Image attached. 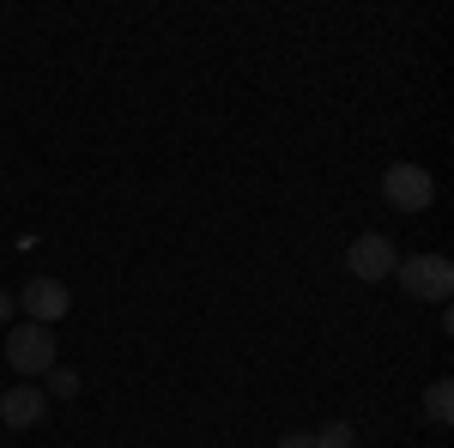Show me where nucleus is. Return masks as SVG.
Returning <instances> with one entry per match:
<instances>
[{
    "mask_svg": "<svg viewBox=\"0 0 454 448\" xmlns=\"http://www.w3.org/2000/svg\"><path fill=\"white\" fill-rule=\"evenodd\" d=\"M394 279H400V291L419 297V303H449V291H454L449 255H400Z\"/></svg>",
    "mask_w": 454,
    "mask_h": 448,
    "instance_id": "obj_1",
    "label": "nucleus"
},
{
    "mask_svg": "<svg viewBox=\"0 0 454 448\" xmlns=\"http://www.w3.org/2000/svg\"><path fill=\"white\" fill-rule=\"evenodd\" d=\"M6 364H12L25 381H36V376H49V370L61 364V345H55L49 327L25 321V327H12V334H6Z\"/></svg>",
    "mask_w": 454,
    "mask_h": 448,
    "instance_id": "obj_2",
    "label": "nucleus"
},
{
    "mask_svg": "<svg viewBox=\"0 0 454 448\" xmlns=\"http://www.w3.org/2000/svg\"><path fill=\"white\" fill-rule=\"evenodd\" d=\"M382 200L394 212H424L436 200V182H430V170H419V164H387L382 170Z\"/></svg>",
    "mask_w": 454,
    "mask_h": 448,
    "instance_id": "obj_3",
    "label": "nucleus"
},
{
    "mask_svg": "<svg viewBox=\"0 0 454 448\" xmlns=\"http://www.w3.org/2000/svg\"><path fill=\"white\" fill-rule=\"evenodd\" d=\"M12 303L31 315L36 327H49V321H61V315L73 310V291L55 273H36V279H25V285H19V297H12Z\"/></svg>",
    "mask_w": 454,
    "mask_h": 448,
    "instance_id": "obj_4",
    "label": "nucleus"
},
{
    "mask_svg": "<svg viewBox=\"0 0 454 448\" xmlns=\"http://www.w3.org/2000/svg\"><path fill=\"white\" fill-rule=\"evenodd\" d=\"M346 267L357 279H394V267H400V248H394V237H382V231H370V237H357L346 248Z\"/></svg>",
    "mask_w": 454,
    "mask_h": 448,
    "instance_id": "obj_5",
    "label": "nucleus"
},
{
    "mask_svg": "<svg viewBox=\"0 0 454 448\" xmlns=\"http://www.w3.org/2000/svg\"><path fill=\"white\" fill-rule=\"evenodd\" d=\"M43 418H49V394H43L36 381H19V388L0 394V424H6V430H36Z\"/></svg>",
    "mask_w": 454,
    "mask_h": 448,
    "instance_id": "obj_6",
    "label": "nucleus"
},
{
    "mask_svg": "<svg viewBox=\"0 0 454 448\" xmlns=\"http://www.w3.org/2000/svg\"><path fill=\"white\" fill-rule=\"evenodd\" d=\"M424 418H430L436 430L454 418V381H430V394H424Z\"/></svg>",
    "mask_w": 454,
    "mask_h": 448,
    "instance_id": "obj_7",
    "label": "nucleus"
},
{
    "mask_svg": "<svg viewBox=\"0 0 454 448\" xmlns=\"http://www.w3.org/2000/svg\"><path fill=\"white\" fill-rule=\"evenodd\" d=\"M315 443H321V448H351V443H357V430H351L346 418H327V424L315 430Z\"/></svg>",
    "mask_w": 454,
    "mask_h": 448,
    "instance_id": "obj_8",
    "label": "nucleus"
},
{
    "mask_svg": "<svg viewBox=\"0 0 454 448\" xmlns=\"http://www.w3.org/2000/svg\"><path fill=\"white\" fill-rule=\"evenodd\" d=\"M43 394H61V400H79V376L55 364V370H49V388H43Z\"/></svg>",
    "mask_w": 454,
    "mask_h": 448,
    "instance_id": "obj_9",
    "label": "nucleus"
},
{
    "mask_svg": "<svg viewBox=\"0 0 454 448\" xmlns=\"http://www.w3.org/2000/svg\"><path fill=\"white\" fill-rule=\"evenodd\" d=\"M279 448H321V443H315V430H285Z\"/></svg>",
    "mask_w": 454,
    "mask_h": 448,
    "instance_id": "obj_10",
    "label": "nucleus"
},
{
    "mask_svg": "<svg viewBox=\"0 0 454 448\" xmlns=\"http://www.w3.org/2000/svg\"><path fill=\"white\" fill-rule=\"evenodd\" d=\"M6 315H12V297H6V291H0V321H6Z\"/></svg>",
    "mask_w": 454,
    "mask_h": 448,
    "instance_id": "obj_11",
    "label": "nucleus"
}]
</instances>
